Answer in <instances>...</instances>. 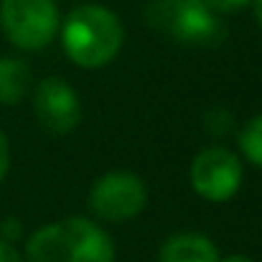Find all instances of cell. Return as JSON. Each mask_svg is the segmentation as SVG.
Segmentation results:
<instances>
[{
	"instance_id": "cell-1",
	"label": "cell",
	"mask_w": 262,
	"mask_h": 262,
	"mask_svg": "<svg viewBox=\"0 0 262 262\" xmlns=\"http://www.w3.org/2000/svg\"><path fill=\"white\" fill-rule=\"evenodd\" d=\"M26 262H115V245L94 222L69 216L28 239Z\"/></svg>"
},
{
	"instance_id": "cell-2",
	"label": "cell",
	"mask_w": 262,
	"mask_h": 262,
	"mask_svg": "<svg viewBox=\"0 0 262 262\" xmlns=\"http://www.w3.org/2000/svg\"><path fill=\"white\" fill-rule=\"evenodd\" d=\"M122 23L102 5H79L64 23V51L84 69H99L110 64L122 46Z\"/></svg>"
},
{
	"instance_id": "cell-3",
	"label": "cell",
	"mask_w": 262,
	"mask_h": 262,
	"mask_svg": "<svg viewBox=\"0 0 262 262\" xmlns=\"http://www.w3.org/2000/svg\"><path fill=\"white\" fill-rule=\"evenodd\" d=\"M150 26L166 31L183 43L216 46L227 36V26L206 0H156L148 5Z\"/></svg>"
},
{
	"instance_id": "cell-4",
	"label": "cell",
	"mask_w": 262,
	"mask_h": 262,
	"mask_svg": "<svg viewBox=\"0 0 262 262\" xmlns=\"http://www.w3.org/2000/svg\"><path fill=\"white\" fill-rule=\"evenodd\" d=\"M0 26L13 46L41 51L56 36L59 10L54 0H3Z\"/></svg>"
},
{
	"instance_id": "cell-5",
	"label": "cell",
	"mask_w": 262,
	"mask_h": 262,
	"mask_svg": "<svg viewBox=\"0 0 262 262\" xmlns=\"http://www.w3.org/2000/svg\"><path fill=\"white\" fill-rule=\"evenodd\" d=\"M148 201V188L143 178L130 171H110L104 173L89 191V209L104 219L122 224L135 219Z\"/></svg>"
},
{
	"instance_id": "cell-6",
	"label": "cell",
	"mask_w": 262,
	"mask_h": 262,
	"mask_svg": "<svg viewBox=\"0 0 262 262\" xmlns=\"http://www.w3.org/2000/svg\"><path fill=\"white\" fill-rule=\"evenodd\" d=\"M191 186L206 201H229L242 186V163L227 148H206L191 163Z\"/></svg>"
},
{
	"instance_id": "cell-7",
	"label": "cell",
	"mask_w": 262,
	"mask_h": 262,
	"mask_svg": "<svg viewBox=\"0 0 262 262\" xmlns=\"http://www.w3.org/2000/svg\"><path fill=\"white\" fill-rule=\"evenodd\" d=\"M33 110L41 122V127L51 135H67L82 122V102L74 87H69L64 79L49 77L43 79L36 97H33Z\"/></svg>"
},
{
	"instance_id": "cell-8",
	"label": "cell",
	"mask_w": 262,
	"mask_h": 262,
	"mask_svg": "<svg viewBox=\"0 0 262 262\" xmlns=\"http://www.w3.org/2000/svg\"><path fill=\"white\" fill-rule=\"evenodd\" d=\"M158 262H219V252L206 239L204 234L186 232V234H173L163 247Z\"/></svg>"
},
{
	"instance_id": "cell-9",
	"label": "cell",
	"mask_w": 262,
	"mask_h": 262,
	"mask_svg": "<svg viewBox=\"0 0 262 262\" xmlns=\"http://www.w3.org/2000/svg\"><path fill=\"white\" fill-rule=\"evenodd\" d=\"M31 84V69L23 59H0V104H18Z\"/></svg>"
},
{
	"instance_id": "cell-10",
	"label": "cell",
	"mask_w": 262,
	"mask_h": 262,
	"mask_svg": "<svg viewBox=\"0 0 262 262\" xmlns=\"http://www.w3.org/2000/svg\"><path fill=\"white\" fill-rule=\"evenodd\" d=\"M239 148H242V156L260 166L262 168V115L252 117L242 130H239Z\"/></svg>"
},
{
	"instance_id": "cell-11",
	"label": "cell",
	"mask_w": 262,
	"mask_h": 262,
	"mask_svg": "<svg viewBox=\"0 0 262 262\" xmlns=\"http://www.w3.org/2000/svg\"><path fill=\"white\" fill-rule=\"evenodd\" d=\"M204 120H206L209 133H216V135H227V133H229V127H232V115H229L227 110H222V107L211 110Z\"/></svg>"
},
{
	"instance_id": "cell-12",
	"label": "cell",
	"mask_w": 262,
	"mask_h": 262,
	"mask_svg": "<svg viewBox=\"0 0 262 262\" xmlns=\"http://www.w3.org/2000/svg\"><path fill=\"white\" fill-rule=\"evenodd\" d=\"M20 237H23V224H20V219H15V216L3 219V224H0V239L13 245V242L20 239Z\"/></svg>"
},
{
	"instance_id": "cell-13",
	"label": "cell",
	"mask_w": 262,
	"mask_h": 262,
	"mask_svg": "<svg viewBox=\"0 0 262 262\" xmlns=\"http://www.w3.org/2000/svg\"><path fill=\"white\" fill-rule=\"evenodd\" d=\"M211 10H216L219 15H227V13H237L242 10L245 5H250L252 0H206Z\"/></svg>"
},
{
	"instance_id": "cell-14",
	"label": "cell",
	"mask_w": 262,
	"mask_h": 262,
	"mask_svg": "<svg viewBox=\"0 0 262 262\" xmlns=\"http://www.w3.org/2000/svg\"><path fill=\"white\" fill-rule=\"evenodd\" d=\"M8 166H10V148H8V138L0 133V181L8 173Z\"/></svg>"
},
{
	"instance_id": "cell-15",
	"label": "cell",
	"mask_w": 262,
	"mask_h": 262,
	"mask_svg": "<svg viewBox=\"0 0 262 262\" xmlns=\"http://www.w3.org/2000/svg\"><path fill=\"white\" fill-rule=\"evenodd\" d=\"M0 262H26V260L20 257V252L10 242H3L0 239Z\"/></svg>"
},
{
	"instance_id": "cell-16",
	"label": "cell",
	"mask_w": 262,
	"mask_h": 262,
	"mask_svg": "<svg viewBox=\"0 0 262 262\" xmlns=\"http://www.w3.org/2000/svg\"><path fill=\"white\" fill-rule=\"evenodd\" d=\"M219 262H252L247 255H229V257H224V260H219Z\"/></svg>"
},
{
	"instance_id": "cell-17",
	"label": "cell",
	"mask_w": 262,
	"mask_h": 262,
	"mask_svg": "<svg viewBox=\"0 0 262 262\" xmlns=\"http://www.w3.org/2000/svg\"><path fill=\"white\" fill-rule=\"evenodd\" d=\"M255 15H257V20L262 26V0H255Z\"/></svg>"
}]
</instances>
